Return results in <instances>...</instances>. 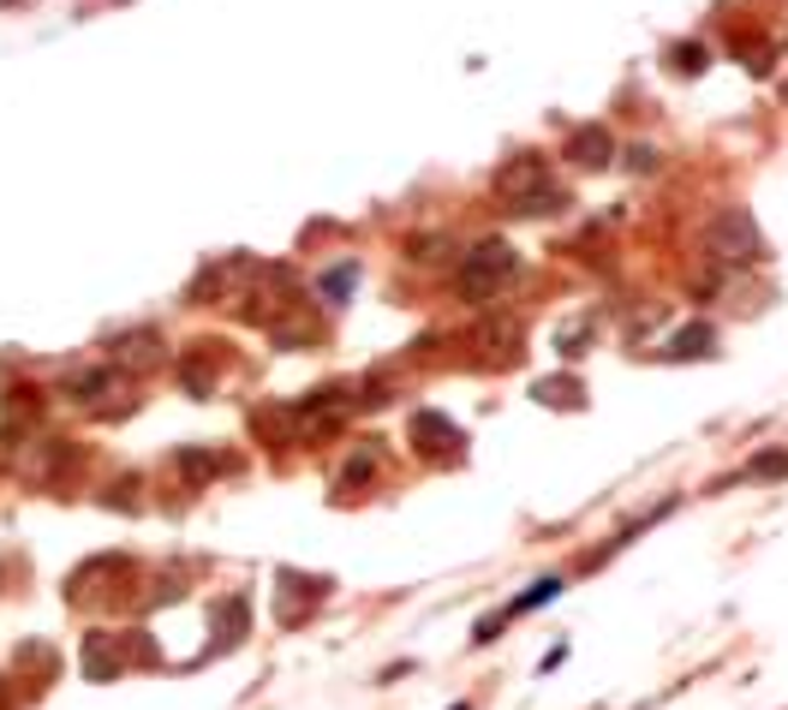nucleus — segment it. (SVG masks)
<instances>
[{
    "label": "nucleus",
    "instance_id": "1",
    "mask_svg": "<svg viewBox=\"0 0 788 710\" xmlns=\"http://www.w3.org/2000/svg\"><path fill=\"white\" fill-rule=\"evenodd\" d=\"M514 275H520V251L508 239H478L461 257V269H454V293L466 304H490V299H502V287Z\"/></svg>",
    "mask_w": 788,
    "mask_h": 710
},
{
    "label": "nucleus",
    "instance_id": "2",
    "mask_svg": "<svg viewBox=\"0 0 788 710\" xmlns=\"http://www.w3.org/2000/svg\"><path fill=\"white\" fill-rule=\"evenodd\" d=\"M705 251L717 263H759L765 257V233H759V221L747 209H723L717 221L705 227Z\"/></svg>",
    "mask_w": 788,
    "mask_h": 710
},
{
    "label": "nucleus",
    "instance_id": "3",
    "mask_svg": "<svg viewBox=\"0 0 788 710\" xmlns=\"http://www.w3.org/2000/svg\"><path fill=\"white\" fill-rule=\"evenodd\" d=\"M132 663H144V645L126 639V633H91L84 645V675L91 681H120Z\"/></svg>",
    "mask_w": 788,
    "mask_h": 710
},
{
    "label": "nucleus",
    "instance_id": "4",
    "mask_svg": "<svg viewBox=\"0 0 788 710\" xmlns=\"http://www.w3.org/2000/svg\"><path fill=\"white\" fill-rule=\"evenodd\" d=\"M413 448L425 460H461L466 454V430L442 412H413Z\"/></svg>",
    "mask_w": 788,
    "mask_h": 710
},
{
    "label": "nucleus",
    "instance_id": "5",
    "mask_svg": "<svg viewBox=\"0 0 788 710\" xmlns=\"http://www.w3.org/2000/svg\"><path fill=\"white\" fill-rule=\"evenodd\" d=\"M251 269H258L251 257H222V263H210V269H203L198 281H192V299H198V304L239 299V293H246V281H251Z\"/></svg>",
    "mask_w": 788,
    "mask_h": 710
},
{
    "label": "nucleus",
    "instance_id": "6",
    "mask_svg": "<svg viewBox=\"0 0 788 710\" xmlns=\"http://www.w3.org/2000/svg\"><path fill=\"white\" fill-rule=\"evenodd\" d=\"M538 185H550V161L544 156H514V161H502L496 168V197L514 209V203H526Z\"/></svg>",
    "mask_w": 788,
    "mask_h": 710
},
{
    "label": "nucleus",
    "instance_id": "7",
    "mask_svg": "<svg viewBox=\"0 0 788 710\" xmlns=\"http://www.w3.org/2000/svg\"><path fill=\"white\" fill-rule=\"evenodd\" d=\"M108 359L120 364V371H144V364H162V359H168V347H162L156 328H126V335L108 347Z\"/></svg>",
    "mask_w": 788,
    "mask_h": 710
},
{
    "label": "nucleus",
    "instance_id": "8",
    "mask_svg": "<svg viewBox=\"0 0 788 710\" xmlns=\"http://www.w3.org/2000/svg\"><path fill=\"white\" fill-rule=\"evenodd\" d=\"M114 388H120V371H114V364H84V371H72L67 383H60V395L72 406H102Z\"/></svg>",
    "mask_w": 788,
    "mask_h": 710
},
{
    "label": "nucleus",
    "instance_id": "9",
    "mask_svg": "<svg viewBox=\"0 0 788 710\" xmlns=\"http://www.w3.org/2000/svg\"><path fill=\"white\" fill-rule=\"evenodd\" d=\"M562 156L574 161V168H609V161H616V144H609L604 125H580V132L562 144Z\"/></svg>",
    "mask_w": 788,
    "mask_h": 710
},
{
    "label": "nucleus",
    "instance_id": "10",
    "mask_svg": "<svg viewBox=\"0 0 788 710\" xmlns=\"http://www.w3.org/2000/svg\"><path fill=\"white\" fill-rule=\"evenodd\" d=\"M711 352H717V335H711L705 323H693V328H681V335L664 347V359L681 364V359H711Z\"/></svg>",
    "mask_w": 788,
    "mask_h": 710
},
{
    "label": "nucleus",
    "instance_id": "11",
    "mask_svg": "<svg viewBox=\"0 0 788 710\" xmlns=\"http://www.w3.org/2000/svg\"><path fill=\"white\" fill-rule=\"evenodd\" d=\"M251 627V609H246V598H227L222 609H215V633H222V639H215V651H227V645H239V633Z\"/></svg>",
    "mask_w": 788,
    "mask_h": 710
},
{
    "label": "nucleus",
    "instance_id": "12",
    "mask_svg": "<svg viewBox=\"0 0 788 710\" xmlns=\"http://www.w3.org/2000/svg\"><path fill=\"white\" fill-rule=\"evenodd\" d=\"M568 203H574V197H568V185H538V192H532L526 203H514V215H562L568 209Z\"/></svg>",
    "mask_w": 788,
    "mask_h": 710
},
{
    "label": "nucleus",
    "instance_id": "13",
    "mask_svg": "<svg viewBox=\"0 0 788 710\" xmlns=\"http://www.w3.org/2000/svg\"><path fill=\"white\" fill-rule=\"evenodd\" d=\"M747 478H759V484H771V478H788V448H765L747 460Z\"/></svg>",
    "mask_w": 788,
    "mask_h": 710
},
{
    "label": "nucleus",
    "instance_id": "14",
    "mask_svg": "<svg viewBox=\"0 0 788 710\" xmlns=\"http://www.w3.org/2000/svg\"><path fill=\"white\" fill-rule=\"evenodd\" d=\"M532 395H538L544 406H580V383H574V376H556V383L544 376V383L532 388Z\"/></svg>",
    "mask_w": 788,
    "mask_h": 710
},
{
    "label": "nucleus",
    "instance_id": "15",
    "mask_svg": "<svg viewBox=\"0 0 788 710\" xmlns=\"http://www.w3.org/2000/svg\"><path fill=\"white\" fill-rule=\"evenodd\" d=\"M562 598V579H538L532 591H520L514 603H508V615H526V609H538V603H556Z\"/></svg>",
    "mask_w": 788,
    "mask_h": 710
},
{
    "label": "nucleus",
    "instance_id": "16",
    "mask_svg": "<svg viewBox=\"0 0 788 710\" xmlns=\"http://www.w3.org/2000/svg\"><path fill=\"white\" fill-rule=\"evenodd\" d=\"M353 281H359V263H341V269H329V275H323V299H329V304H347Z\"/></svg>",
    "mask_w": 788,
    "mask_h": 710
},
{
    "label": "nucleus",
    "instance_id": "17",
    "mask_svg": "<svg viewBox=\"0 0 788 710\" xmlns=\"http://www.w3.org/2000/svg\"><path fill=\"white\" fill-rule=\"evenodd\" d=\"M371 472H377V448L353 454V460H347V472H341V490H353V484H371Z\"/></svg>",
    "mask_w": 788,
    "mask_h": 710
},
{
    "label": "nucleus",
    "instance_id": "18",
    "mask_svg": "<svg viewBox=\"0 0 788 710\" xmlns=\"http://www.w3.org/2000/svg\"><path fill=\"white\" fill-rule=\"evenodd\" d=\"M222 466H227V460H215V454H192V448L180 454V472H186V478H198V484H203L210 472H222Z\"/></svg>",
    "mask_w": 788,
    "mask_h": 710
},
{
    "label": "nucleus",
    "instance_id": "19",
    "mask_svg": "<svg viewBox=\"0 0 788 710\" xmlns=\"http://www.w3.org/2000/svg\"><path fill=\"white\" fill-rule=\"evenodd\" d=\"M669 67H676V72H705V48H699V43L669 48Z\"/></svg>",
    "mask_w": 788,
    "mask_h": 710
},
{
    "label": "nucleus",
    "instance_id": "20",
    "mask_svg": "<svg viewBox=\"0 0 788 710\" xmlns=\"http://www.w3.org/2000/svg\"><path fill=\"white\" fill-rule=\"evenodd\" d=\"M502 627H508V615H485V621H478V633H473V645H490Z\"/></svg>",
    "mask_w": 788,
    "mask_h": 710
},
{
    "label": "nucleus",
    "instance_id": "21",
    "mask_svg": "<svg viewBox=\"0 0 788 710\" xmlns=\"http://www.w3.org/2000/svg\"><path fill=\"white\" fill-rule=\"evenodd\" d=\"M454 710H473V705H454Z\"/></svg>",
    "mask_w": 788,
    "mask_h": 710
},
{
    "label": "nucleus",
    "instance_id": "22",
    "mask_svg": "<svg viewBox=\"0 0 788 710\" xmlns=\"http://www.w3.org/2000/svg\"><path fill=\"white\" fill-rule=\"evenodd\" d=\"M783 96H788V84H783Z\"/></svg>",
    "mask_w": 788,
    "mask_h": 710
}]
</instances>
